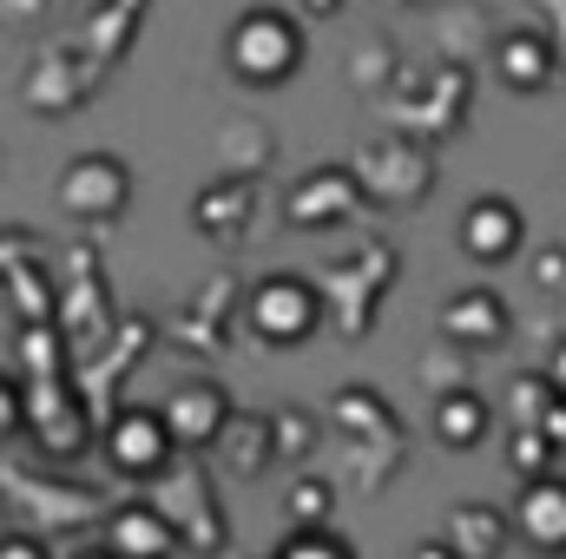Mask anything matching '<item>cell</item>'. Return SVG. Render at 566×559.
Wrapping results in <instances>:
<instances>
[{"instance_id":"7402d4cb","label":"cell","mask_w":566,"mask_h":559,"mask_svg":"<svg viewBox=\"0 0 566 559\" xmlns=\"http://www.w3.org/2000/svg\"><path fill=\"white\" fill-rule=\"evenodd\" d=\"M507 534H514V527H507L501 507H488V500H461L454 520H448V553L454 559H501Z\"/></svg>"},{"instance_id":"5bb4252c","label":"cell","mask_w":566,"mask_h":559,"mask_svg":"<svg viewBox=\"0 0 566 559\" xmlns=\"http://www.w3.org/2000/svg\"><path fill=\"white\" fill-rule=\"evenodd\" d=\"M145 7L151 0H93L86 13H80V27H73V53L106 80L126 53H133V40H139V27H145Z\"/></svg>"},{"instance_id":"d590c367","label":"cell","mask_w":566,"mask_h":559,"mask_svg":"<svg viewBox=\"0 0 566 559\" xmlns=\"http://www.w3.org/2000/svg\"><path fill=\"white\" fill-rule=\"evenodd\" d=\"M541 376L554 382V395H566V329L547 342V362H541Z\"/></svg>"},{"instance_id":"d6a6232c","label":"cell","mask_w":566,"mask_h":559,"mask_svg":"<svg viewBox=\"0 0 566 559\" xmlns=\"http://www.w3.org/2000/svg\"><path fill=\"white\" fill-rule=\"evenodd\" d=\"M534 13H541V33H547V46L566 73V0H534Z\"/></svg>"},{"instance_id":"52a82bcc","label":"cell","mask_w":566,"mask_h":559,"mask_svg":"<svg viewBox=\"0 0 566 559\" xmlns=\"http://www.w3.org/2000/svg\"><path fill=\"white\" fill-rule=\"evenodd\" d=\"M99 86H106V80H99L66 40H53V46H40L33 66L20 73V106L40 113V119H60V113H73V106H86Z\"/></svg>"},{"instance_id":"7c38bea8","label":"cell","mask_w":566,"mask_h":559,"mask_svg":"<svg viewBox=\"0 0 566 559\" xmlns=\"http://www.w3.org/2000/svg\"><path fill=\"white\" fill-rule=\"evenodd\" d=\"M488 66H494V80H501L507 93H521V99L554 93V80H560V60H554L547 33H541L534 20H521V27H494V40H488Z\"/></svg>"},{"instance_id":"277c9868","label":"cell","mask_w":566,"mask_h":559,"mask_svg":"<svg viewBox=\"0 0 566 559\" xmlns=\"http://www.w3.org/2000/svg\"><path fill=\"white\" fill-rule=\"evenodd\" d=\"M349 178L363 184L369 204H389V211H416L434 178H441V151L409 133H389V139H369L356 158H349Z\"/></svg>"},{"instance_id":"603a6c76","label":"cell","mask_w":566,"mask_h":559,"mask_svg":"<svg viewBox=\"0 0 566 559\" xmlns=\"http://www.w3.org/2000/svg\"><path fill=\"white\" fill-rule=\"evenodd\" d=\"M441 66H468L474 73V53H488V40H494V13L481 7V0H448L441 7Z\"/></svg>"},{"instance_id":"44dd1931","label":"cell","mask_w":566,"mask_h":559,"mask_svg":"<svg viewBox=\"0 0 566 559\" xmlns=\"http://www.w3.org/2000/svg\"><path fill=\"white\" fill-rule=\"evenodd\" d=\"M211 447H218L224 474H238V481H258V474L271 467V415H244V409H231L224 434H218Z\"/></svg>"},{"instance_id":"9c48e42d","label":"cell","mask_w":566,"mask_h":559,"mask_svg":"<svg viewBox=\"0 0 566 559\" xmlns=\"http://www.w3.org/2000/svg\"><path fill=\"white\" fill-rule=\"evenodd\" d=\"M434 329H441L448 349H461V356H488V349H501V342L514 336V303H507L494 283H468V289H454V296L441 303Z\"/></svg>"},{"instance_id":"f1b7e54d","label":"cell","mask_w":566,"mask_h":559,"mask_svg":"<svg viewBox=\"0 0 566 559\" xmlns=\"http://www.w3.org/2000/svg\"><path fill=\"white\" fill-rule=\"evenodd\" d=\"M507 467L521 474V487H527V481H547V474H554L547 434H541V428H514V434H507Z\"/></svg>"},{"instance_id":"30bf717a","label":"cell","mask_w":566,"mask_h":559,"mask_svg":"<svg viewBox=\"0 0 566 559\" xmlns=\"http://www.w3.org/2000/svg\"><path fill=\"white\" fill-rule=\"evenodd\" d=\"M158 421H165V434H171L178 454H205V447L224 434V421H231V389L211 382V376H185V382L158 402Z\"/></svg>"},{"instance_id":"3957f363","label":"cell","mask_w":566,"mask_h":559,"mask_svg":"<svg viewBox=\"0 0 566 559\" xmlns=\"http://www.w3.org/2000/svg\"><path fill=\"white\" fill-rule=\"evenodd\" d=\"M323 323H329V303H323L316 277H303V271H271L244 289V329L264 349H303Z\"/></svg>"},{"instance_id":"4316f807","label":"cell","mask_w":566,"mask_h":559,"mask_svg":"<svg viewBox=\"0 0 566 559\" xmlns=\"http://www.w3.org/2000/svg\"><path fill=\"white\" fill-rule=\"evenodd\" d=\"M554 402H560V395H554V382H547L541 369H521V376L507 382V415H514V428H541Z\"/></svg>"},{"instance_id":"e575fe53","label":"cell","mask_w":566,"mask_h":559,"mask_svg":"<svg viewBox=\"0 0 566 559\" xmlns=\"http://www.w3.org/2000/svg\"><path fill=\"white\" fill-rule=\"evenodd\" d=\"M0 559H53L40 534H0Z\"/></svg>"},{"instance_id":"1f68e13d","label":"cell","mask_w":566,"mask_h":559,"mask_svg":"<svg viewBox=\"0 0 566 559\" xmlns=\"http://www.w3.org/2000/svg\"><path fill=\"white\" fill-rule=\"evenodd\" d=\"M527 277H534V289H541L547 303H566V244H547V251H534Z\"/></svg>"},{"instance_id":"d6986e66","label":"cell","mask_w":566,"mask_h":559,"mask_svg":"<svg viewBox=\"0 0 566 559\" xmlns=\"http://www.w3.org/2000/svg\"><path fill=\"white\" fill-rule=\"evenodd\" d=\"M113 559H171L178 553V527L165 520V507H151V500H133V507H119L113 514Z\"/></svg>"},{"instance_id":"74e56055","label":"cell","mask_w":566,"mask_h":559,"mask_svg":"<svg viewBox=\"0 0 566 559\" xmlns=\"http://www.w3.org/2000/svg\"><path fill=\"white\" fill-rule=\"evenodd\" d=\"M349 0H296V20H329V13H343Z\"/></svg>"},{"instance_id":"836d02e7","label":"cell","mask_w":566,"mask_h":559,"mask_svg":"<svg viewBox=\"0 0 566 559\" xmlns=\"http://www.w3.org/2000/svg\"><path fill=\"white\" fill-rule=\"evenodd\" d=\"M46 13H53V0H0L7 27H46Z\"/></svg>"},{"instance_id":"8fae6325","label":"cell","mask_w":566,"mask_h":559,"mask_svg":"<svg viewBox=\"0 0 566 559\" xmlns=\"http://www.w3.org/2000/svg\"><path fill=\"white\" fill-rule=\"evenodd\" d=\"M363 204H369V198H363V184L349 178V165H316V171H303V178L283 191V218H290L296 231H336V224H349Z\"/></svg>"},{"instance_id":"e0dca14e","label":"cell","mask_w":566,"mask_h":559,"mask_svg":"<svg viewBox=\"0 0 566 559\" xmlns=\"http://www.w3.org/2000/svg\"><path fill=\"white\" fill-rule=\"evenodd\" d=\"M534 553L566 559V474H547V481H527L521 500H514V520H507Z\"/></svg>"},{"instance_id":"ba28073f","label":"cell","mask_w":566,"mask_h":559,"mask_svg":"<svg viewBox=\"0 0 566 559\" xmlns=\"http://www.w3.org/2000/svg\"><path fill=\"white\" fill-rule=\"evenodd\" d=\"M454 244H461L468 264L501 271V264H514L521 244H527V211H521L507 191H481V198H468V211H461V224H454Z\"/></svg>"},{"instance_id":"2e32d148","label":"cell","mask_w":566,"mask_h":559,"mask_svg":"<svg viewBox=\"0 0 566 559\" xmlns=\"http://www.w3.org/2000/svg\"><path fill=\"white\" fill-rule=\"evenodd\" d=\"M191 224L205 244H244L251 224H258V184L244 178H211L198 198H191Z\"/></svg>"},{"instance_id":"f546056e","label":"cell","mask_w":566,"mask_h":559,"mask_svg":"<svg viewBox=\"0 0 566 559\" xmlns=\"http://www.w3.org/2000/svg\"><path fill=\"white\" fill-rule=\"evenodd\" d=\"M468 362L474 356H461V349H428L416 362V376H422L428 395H448V389H468Z\"/></svg>"},{"instance_id":"83f0119b","label":"cell","mask_w":566,"mask_h":559,"mask_svg":"<svg viewBox=\"0 0 566 559\" xmlns=\"http://www.w3.org/2000/svg\"><path fill=\"white\" fill-rule=\"evenodd\" d=\"M7 289H13V309L27 316V329L53 316V283H46V271H40V264H27V257H20V264L7 271Z\"/></svg>"},{"instance_id":"cb8c5ba5","label":"cell","mask_w":566,"mask_h":559,"mask_svg":"<svg viewBox=\"0 0 566 559\" xmlns=\"http://www.w3.org/2000/svg\"><path fill=\"white\" fill-rule=\"evenodd\" d=\"M283 514H290V534H329V527H336V481L296 474V481L283 487Z\"/></svg>"},{"instance_id":"d4e9b609","label":"cell","mask_w":566,"mask_h":559,"mask_svg":"<svg viewBox=\"0 0 566 559\" xmlns=\"http://www.w3.org/2000/svg\"><path fill=\"white\" fill-rule=\"evenodd\" d=\"M402 73H409V66H402V53H396L382 33H369V40L356 46V60H349V86H356V93H376V99L396 93Z\"/></svg>"},{"instance_id":"8992f818","label":"cell","mask_w":566,"mask_h":559,"mask_svg":"<svg viewBox=\"0 0 566 559\" xmlns=\"http://www.w3.org/2000/svg\"><path fill=\"white\" fill-rule=\"evenodd\" d=\"M60 211L73 224H119L133 211V165L119 151H80L66 171H60Z\"/></svg>"},{"instance_id":"f35d334b","label":"cell","mask_w":566,"mask_h":559,"mask_svg":"<svg viewBox=\"0 0 566 559\" xmlns=\"http://www.w3.org/2000/svg\"><path fill=\"white\" fill-rule=\"evenodd\" d=\"M73 559H113V553L106 547H86V553H73Z\"/></svg>"},{"instance_id":"9a60e30c","label":"cell","mask_w":566,"mask_h":559,"mask_svg":"<svg viewBox=\"0 0 566 559\" xmlns=\"http://www.w3.org/2000/svg\"><path fill=\"white\" fill-rule=\"evenodd\" d=\"M329 421H336V434L349 441V447H376V454H409V428L402 415L369 389V382H343L336 395H329Z\"/></svg>"},{"instance_id":"5b68a950","label":"cell","mask_w":566,"mask_h":559,"mask_svg":"<svg viewBox=\"0 0 566 559\" xmlns=\"http://www.w3.org/2000/svg\"><path fill=\"white\" fill-rule=\"evenodd\" d=\"M402 271V257H396V244H382V238H369L363 251H349V257H336L329 271H323V303H336V329L343 336H369V323H376V309H382V296H389V283Z\"/></svg>"},{"instance_id":"4dcf8cb0","label":"cell","mask_w":566,"mask_h":559,"mask_svg":"<svg viewBox=\"0 0 566 559\" xmlns=\"http://www.w3.org/2000/svg\"><path fill=\"white\" fill-rule=\"evenodd\" d=\"M271 559H356V547L329 527V534H283Z\"/></svg>"},{"instance_id":"8d00e7d4","label":"cell","mask_w":566,"mask_h":559,"mask_svg":"<svg viewBox=\"0 0 566 559\" xmlns=\"http://www.w3.org/2000/svg\"><path fill=\"white\" fill-rule=\"evenodd\" d=\"M541 434H547V447H554V461H566V395L547 409V421H541Z\"/></svg>"},{"instance_id":"ffe728a7","label":"cell","mask_w":566,"mask_h":559,"mask_svg":"<svg viewBox=\"0 0 566 559\" xmlns=\"http://www.w3.org/2000/svg\"><path fill=\"white\" fill-rule=\"evenodd\" d=\"M218 178H244V184H258L271 165H277V133L264 126V119H231L224 133H218Z\"/></svg>"},{"instance_id":"4fadbf2b","label":"cell","mask_w":566,"mask_h":559,"mask_svg":"<svg viewBox=\"0 0 566 559\" xmlns=\"http://www.w3.org/2000/svg\"><path fill=\"white\" fill-rule=\"evenodd\" d=\"M171 454H178V447H171L158 409L126 402L119 415L106 421V461H113V474H126V481H158V474L171 467Z\"/></svg>"},{"instance_id":"7a4b0ae2","label":"cell","mask_w":566,"mask_h":559,"mask_svg":"<svg viewBox=\"0 0 566 559\" xmlns=\"http://www.w3.org/2000/svg\"><path fill=\"white\" fill-rule=\"evenodd\" d=\"M468 106H474V73L468 66H434V73H402L396 93H382V113L396 119V133L422 145H448L468 126Z\"/></svg>"},{"instance_id":"484cf974","label":"cell","mask_w":566,"mask_h":559,"mask_svg":"<svg viewBox=\"0 0 566 559\" xmlns=\"http://www.w3.org/2000/svg\"><path fill=\"white\" fill-rule=\"evenodd\" d=\"M316 434H323V421L310 415V409H296V402L271 409V454H283V461H310V454H316Z\"/></svg>"},{"instance_id":"ac0fdd59","label":"cell","mask_w":566,"mask_h":559,"mask_svg":"<svg viewBox=\"0 0 566 559\" xmlns=\"http://www.w3.org/2000/svg\"><path fill=\"white\" fill-rule=\"evenodd\" d=\"M434 409H428V428H434V441L448 447V454H474L488 434H494V402L468 382V389H448V395H428Z\"/></svg>"},{"instance_id":"6da1fadb","label":"cell","mask_w":566,"mask_h":559,"mask_svg":"<svg viewBox=\"0 0 566 559\" xmlns=\"http://www.w3.org/2000/svg\"><path fill=\"white\" fill-rule=\"evenodd\" d=\"M303 60H310V33H303V20L296 13H283V7H244L231 27H224V73L238 80V86H251V93H277L290 86L296 73H303Z\"/></svg>"}]
</instances>
